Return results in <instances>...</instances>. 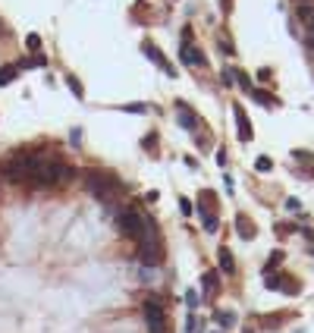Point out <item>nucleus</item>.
Returning <instances> with one entry per match:
<instances>
[{"mask_svg": "<svg viewBox=\"0 0 314 333\" xmlns=\"http://www.w3.org/2000/svg\"><path fill=\"white\" fill-rule=\"evenodd\" d=\"M220 270H223V274H232V270H236V261H232L230 249H220Z\"/></svg>", "mask_w": 314, "mask_h": 333, "instance_id": "7", "label": "nucleus"}, {"mask_svg": "<svg viewBox=\"0 0 314 333\" xmlns=\"http://www.w3.org/2000/svg\"><path fill=\"white\" fill-rule=\"evenodd\" d=\"M176 119H179V126H182V129H189V132L198 129V113L192 110L185 101H176Z\"/></svg>", "mask_w": 314, "mask_h": 333, "instance_id": "3", "label": "nucleus"}, {"mask_svg": "<svg viewBox=\"0 0 314 333\" xmlns=\"http://www.w3.org/2000/svg\"><path fill=\"white\" fill-rule=\"evenodd\" d=\"M214 321H217L223 330H230L232 324H236V315H232V311H217V315H214Z\"/></svg>", "mask_w": 314, "mask_h": 333, "instance_id": "10", "label": "nucleus"}, {"mask_svg": "<svg viewBox=\"0 0 314 333\" xmlns=\"http://www.w3.org/2000/svg\"><path fill=\"white\" fill-rule=\"evenodd\" d=\"M151 223H154V220H151V217H145L135 204H123V208L113 214V226H116V233H119L123 239H132V242H138V236H142Z\"/></svg>", "mask_w": 314, "mask_h": 333, "instance_id": "1", "label": "nucleus"}, {"mask_svg": "<svg viewBox=\"0 0 314 333\" xmlns=\"http://www.w3.org/2000/svg\"><path fill=\"white\" fill-rule=\"evenodd\" d=\"M217 274H214V270H208V274L201 277V289H204V296H211V292H217Z\"/></svg>", "mask_w": 314, "mask_h": 333, "instance_id": "8", "label": "nucleus"}, {"mask_svg": "<svg viewBox=\"0 0 314 333\" xmlns=\"http://www.w3.org/2000/svg\"><path fill=\"white\" fill-rule=\"evenodd\" d=\"M185 305H189V308H198V305H201V302H198V292H195V289L185 292Z\"/></svg>", "mask_w": 314, "mask_h": 333, "instance_id": "15", "label": "nucleus"}, {"mask_svg": "<svg viewBox=\"0 0 314 333\" xmlns=\"http://www.w3.org/2000/svg\"><path fill=\"white\" fill-rule=\"evenodd\" d=\"M25 44H29V48H41V38H38V35H29V38H25Z\"/></svg>", "mask_w": 314, "mask_h": 333, "instance_id": "16", "label": "nucleus"}, {"mask_svg": "<svg viewBox=\"0 0 314 333\" xmlns=\"http://www.w3.org/2000/svg\"><path fill=\"white\" fill-rule=\"evenodd\" d=\"M201 223H204V230H208V233H217V223H220L217 214H211L204 204H201Z\"/></svg>", "mask_w": 314, "mask_h": 333, "instance_id": "9", "label": "nucleus"}, {"mask_svg": "<svg viewBox=\"0 0 314 333\" xmlns=\"http://www.w3.org/2000/svg\"><path fill=\"white\" fill-rule=\"evenodd\" d=\"M255 166H258V170H270V161H267V157H258Z\"/></svg>", "mask_w": 314, "mask_h": 333, "instance_id": "18", "label": "nucleus"}, {"mask_svg": "<svg viewBox=\"0 0 314 333\" xmlns=\"http://www.w3.org/2000/svg\"><path fill=\"white\" fill-rule=\"evenodd\" d=\"M236 226H239V236H242V239H251V236H255V230H251L248 217H242V214H239V217H236Z\"/></svg>", "mask_w": 314, "mask_h": 333, "instance_id": "11", "label": "nucleus"}, {"mask_svg": "<svg viewBox=\"0 0 314 333\" xmlns=\"http://www.w3.org/2000/svg\"><path fill=\"white\" fill-rule=\"evenodd\" d=\"M85 185L91 189V195H95L101 204H110L116 195L126 192V185L119 183V176H113V173H101V170L85 173Z\"/></svg>", "mask_w": 314, "mask_h": 333, "instance_id": "2", "label": "nucleus"}, {"mask_svg": "<svg viewBox=\"0 0 314 333\" xmlns=\"http://www.w3.org/2000/svg\"><path fill=\"white\" fill-rule=\"evenodd\" d=\"M251 95H255V101L261 104V107H273V104H277L270 95H267V91H255V88H251Z\"/></svg>", "mask_w": 314, "mask_h": 333, "instance_id": "12", "label": "nucleus"}, {"mask_svg": "<svg viewBox=\"0 0 314 333\" xmlns=\"http://www.w3.org/2000/svg\"><path fill=\"white\" fill-rule=\"evenodd\" d=\"M236 123H239V138H242V142H251L248 117H245V110H242V107H236Z\"/></svg>", "mask_w": 314, "mask_h": 333, "instance_id": "5", "label": "nucleus"}, {"mask_svg": "<svg viewBox=\"0 0 314 333\" xmlns=\"http://www.w3.org/2000/svg\"><path fill=\"white\" fill-rule=\"evenodd\" d=\"M179 208H182V214H192V204H189V198H179Z\"/></svg>", "mask_w": 314, "mask_h": 333, "instance_id": "17", "label": "nucleus"}, {"mask_svg": "<svg viewBox=\"0 0 314 333\" xmlns=\"http://www.w3.org/2000/svg\"><path fill=\"white\" fill-rule=\"evenodd\" d=\"M142 48H145V57H148V60H151V63H157V66H160V69H164V72H166V76H173V66H170V63H166V57H164V54H160V48H157V44H151V41H145V44H142Z\"/></svg>", "mask_w": 314, "mask_h": 333, "instance_id": "4", "label": "nucleus"}, {"mask_svg": "<svg viewBox=\"0 0 314 333\" xmlns=\"http://www.w3.org/2000/svg\"><path fill=\"white\" fill-rule=\"evenodd\" d=\"M19 79V66H0V85H10Z\"/></svg>", "mask_w": 314, "mask_h": 333, "instance_id": "6", "label": "nucleus"}, {"mask_svg": "<svg viewBox=\"0 0 314 333\" xmlns=\"http://www.w3.org/2000/svg\"><path fill=\"white\" fill-rule=\"evenodd\" d=\"M0 35H3V29H0Z\"/></svg>", "mask_w": 314, "mask_h": 333, "instance_id": "19", "label": "nucleus"}, {"mask_svg": "<svg viewBox=\"0 0 314 333\" xmlns=\"http://www.w3.org/2000/svg\"><path fill=\"white\" fill-rule=\"evenodd\" d=\"M66 85H69V91H72V95L79 98V101H82V95H85V91H82V85H79L76 79H66Z\"/></svg>", "mask_w": 314, "mask_h": 333, "instance_id": "14", "label": "nucleus"}, {"mask_svg": "<svg viewBox=\"0 0 314 333\" xmlns=\"http://www.w3.org/2000/svg\"><path fill=\"white\" fill-rule=\"evenodd\" d=\"M138 280H142V283H154V280H157V267H142V270H138Z\"/></svg>", "mask_w": 314, "mask_h": 333, "instance_id": "13", "label": "nucleus"}]
</instances>
